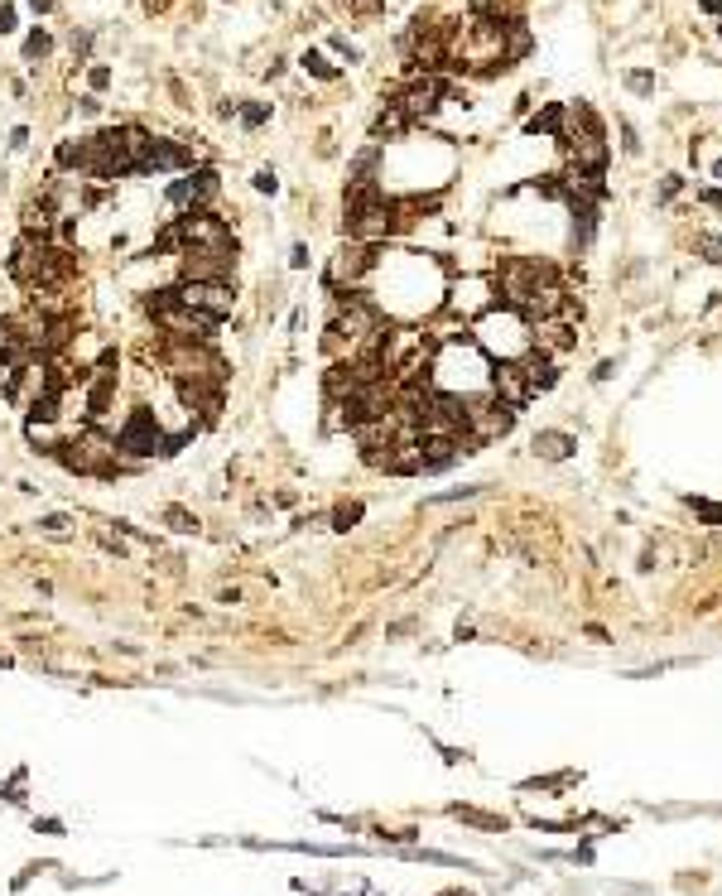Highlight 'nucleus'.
<instances>
[{"instance_id":"f257e3e1","label":"nucleus","mask_w":722,"mask_h":896,"mask_svg":"<svg viewBox=\"0 0 722 896\" xmlns=\"http://www.w3.org/2000/svg\"><path fill=\"white\" fill-rule=\"evenodd\" d=\"M477 347L506 357V362H520L530 352V333H525V323L515 313H486L477 323Z\"/></svg>"},{"instance_id":"f03ea898","label":"nucleus","mask_w":722,"mask_h":896,"mask_svg":"<svg viewBox=\"0 0 722 896\" xmlns=\"http://www.w3.org/2000/svg\"><path fill=\"white\" fill-rule=\"evenodd\" d=\"M501 299H506L510 309H525V299L535 294L539 285H549L554 280V265H544V261H525V256H510L501 261Z\"/></svg>"},{"instance_id":"7ed1b4c3","label":"nucleus","mask_w":722,"mask_h":896,"mask_svg":"<svg viewBox=\"0 0 722 896\" xmlns=\"http://www.w3.org/2000/svg\"><path fill=\"white\" fill-rule=\"evenodd\" d=\"M174 294H179V304L207 313V318H217V323L236 309V285H231V280H183V285H174Z\"/></svg>"},{"instance_id":"20e7f679","label":"nucleus","mask_w":722,"mask_h":896,"mask_svg":"<svg viewBox=\"0 0 722 896\" xmlns=\"http://www.w3.org/2000/svg\"><path fill=\"white\" fill-rule=\"evenodd\" d=\"M183 280H231L236 275V246H188L179 251Z\"/></svg>"},{"instance_id":"39448f33","label":"nucleus","mask_w":722,"mask_h":896,"mask_svg":"<svg viewBox=\"0 0 722 896\" xmlns=\"http://www.w3.org/2000/svg\"><path fill=\"white\" fill-rule=\"evenodd\" d=\"M510 424H515V410H510V405L491 400V395H477V400H467V443L501 438V434H510Z\"/></svg>"},{"instance_id":"423d86ee","label":"nucleus","mask_w":722,"mask_h":896,"mask_svg":"<svg viewBox=\"0 0 722 896\" xmlns=\"http://www.w3.org/2000/svg\"><path fill=\"white\" fill-rule=\"evenodd\" d=\"M116 448L131 453V458H155V453L164 458V434H160V424H155V414L150 410H135L131 419H126V429H121V438H116Z\"/></svg>"},{"instance_id":"0eeeda50","label":"nucleus","mask_w":722,"mask_h":896,"mask_svg":"<svg viewBox=\"0 0 722 896\" xmlns=\"http://www.w3.org/2000/svg\"><path fill=\"white\" fill-rule=\"evenodd\" d=\"M380 265V251L366 241H347L337 256H332V265H327V285H356V280H366V275Z\"/></svg>"},{"instance_id":"6e6552de","label":"nucleus","mask_w":722,"mask_h":896,"mask_svg":"<svg viewBox=\"0 0 722 896\" xmlns=\"http://www.w3.org/2000/svg\"><path fill=\"white\" fill-rule=\"evenodd\" d=\"M174 232H179L183 251L188 246H236L231 227L222 217H212V213H183V217H174Z\"/></svg>"},{"instance_id":"1a4fd4ad","label":"nucleus","mask_w":722,"mask_h":896,"mask_svg":"<svg viewBox=\"0 0 722 896\" xmlns=\"http://www.w3.org/2000/svg\"><path fill=\"white\" fill-rule=\"evenodd\" d=\"M179 400L188 405V414H198V424H212L217 414H222V381L183 376L179 381Z\"/></svg>"},{"instance_id":"9d476101","label":"nucleus","mask_w":722,"mask_h":896,"mask_svg":"<svg viewBox=\"0 0 722 896\" xmlns=\"http://www.w3.org/2000/svg\"><path fill=\"white\" fill-rule=\"evenodd\" d=\"M491 395H496L501 405H510V410H520V405L535 400V395H530V381H525V371H520V362H496V371H491Z\"/></svg>"},{"instance_id":"9b49d317","label":"nucleus","mask_w":722,"mask_h":896,"mask_svg":"<svg viewBox=\"0 0 722 896\" xmlns=\"http://www.w3.org/2000/svg\"><path fill=\"white\" fill-rule=\"evenodd\" d=\"M530 448H535V458H544V462H563V458H573L578 438H573V434H563V429H539Z\"/></svg>"},{"instance_id":"f8f14e48","label":"nucleus","mask_w":722,"mask_h":896,"mask_svg":"<svg viewBox=\"0 0 722 896\" xmlns=\"http://www.w3.org/2000/svg\"><path fill=\"white\" fill-rule=\"evenodd\" d=\"M563 309H568V294H563L554 280H549V285H539L535 294L525 299V313L539 318V323H544V318H554V313H563Z\"/></svg>"},{"instance_id":"ddd939ff","label":"nucleus","mask_w":722,"mask_h":896,"mask_svg":"<svg viewBox=\"0 0 722 896\" xmlns=\"http://www.w3.org/2000/svg\"><path fill=\"white\" fill-rule=\"evenodd\" d=\"M530 347H539V352H568L573 347V328L559 323V318H544L539 333L530 338Z\"/></svg>"},{"instance_id":"4468645a","label":"nucleus","mask_w":722,"mask_h":896,"mask_svg":"<svg viewBox=\"0 0 722 896\" xmlns=\"http://www.w3.org/2000/svg\"><path fill=\"white\" fill-rule=\"evenodd\" d=\"M111 395H116V371H97V381L87 386V419H107Z\"/></svg>"},{"instance_id":"2eb2a0df","label":"nucleus","mask_w":722,"mask_h":896,"mask_svg":"<svg viewBox=\"0 0 722 896\" xmlns=\"http://www.w3.org/2000/svg\"><path fill=\"white\" fill-rule=\"evenodd\" d=\"M520 371H525V381H530V395H539V390H554V381H559L554 362H544V357H520Z\"/></svg>"},{"instance_id":"dca6fc26","label":"nucleus","mask_w":722,"mask_h":896,"mask_svg":"<svg viewBox=\"0 0 722 896\" xmlns=\"http://www.w3.org/2000/svg\"><path fill=\"white\" fill-rule=\"evenodd\" d=\"M563 121H568V107H563V102H554V107H544L539 116H530V121H525V131H530V136H539V131H544V136L559 140V136H563Z\"/></svg>"},{"instance_id":"f3484780","label":"nucleus","mask_w":722,"mask_h":896,"mask_svg":"<svg viewBox=\"0 0 722 896\" xmlns=\"http://www.w3.org/2000/svg\"><path fill=\"white\" fill-rule=\"evenodd\" d=\"M375 164H380V145H366V150H361V155L351 160V169H347L351 179H347V184H351V189H356V184H375V179H371V174H375Z\"/></svg>"},{"instance_id":"a211bd4d","label":"nucleus","mask_w":722,"mask_h":896,"mask_svg":"<svg viewBox=\"0 0 722 896\" xmlns=\"http://www.w3.org/2000/svg\"><path fill=\"white\" fill-rule=\"evenodd\" d=\"M164 525H169V530H174V535H198V516H193V511H188V506H179V501H174V506H164Z\"/></svg>"},{"instance_id":"6ab92c4d","label":"nucleus","mask_w":722,"mask_h":896,"mask_svg":"<svg viewBox=\"0 0 722 896\" xmlns=\"http://www.w3.org/2000/svg\"><path fill=\"white\" fill-rule=\"evenodd\" d=\"M404 126H409V121H404V111H400V107H385V111L371 121V136H375V140H380V136H400Z\"/></svg>"},{"instance_id":"aec40b11","label":"nucleus","mask_w":722,"mask_h":896,"mask_svg":"<svg viewBox=\"0 0 722 896\" xmlns=\"http://www.w3.org/2000/svg\"><path fill=\"white\" fill-rule=\"evenodd\" d=\"M299 68H303L308 78H318V82H332V78H337V68H332V63H327L323 54H313V49H308V54L299 58Z\"/></svg>"},{"instance_id":"412c9836","label":"nucleus","mask_w":722,"mask_h":896,"mask_svg":"<svg viewBox=\"0 0 722 896\" xmlns=\"http://www.w3.org/2000/svg\"><path fill=\"white\" fill-rule=\"evenodd\" d=\"M236 121L246 126V131H260L270 121V102H251V107H236Z\"/></svg>"},{"instance_id":"4be33fe9","label":"nucleus","mask_w":722,"mask_h":896,"mask_svg":"<svg viewBox=\"0 0 722 896\" xmlns=\"http://www.w3.org/2000/svg\"><path fill=\"white\" fill-rule=\"evenodd\" d=\"M361 516H366V506H361V501H342V506L332 511V530H351Z\"/></svg>"},{"instance_id":"5701e85b","label":"nucleus","mask_w":722,"mask_h":896,"mask_svg":"<svg viewBox=\"0 0 722 896\" xmlns=\"http://www.w3.org/2000/svg\"><path fill=\"white\" fill-rule=\"evenodd\" d=\"M49 54H54V39H49L44 29H34V34L25 39V58H49Z\"/></svg>"},{"instance_id":"b1692460","label":"nucleus","mask_w":722,"mask_h":896,"mask_svg":"<svg viewBox=\"0 0 722 896\" xmlns=\"http://www.w3.org/2000/svg\"><path fill=\"white\" fill-rule=\"evenodd\" d=\"M694 251H703V261H713V265L722 261V241H718V237H708V232H698V237H694Z\"/></svg>"},{"instance_id":"393cba45","label":"nucleus","mask_w":722,"mask_h":896,"mask_svg":"<svg viewBox=\"0 0 722 896\" xmlns=\"http://www.w3.org/2000/svg\"><path fill=\"white\" fill-rule=\"evenodd\" d=\"M251 184H255V193H270V198L279 193V179H275V169H255V174H251Z\"/></svg>"},{"instance_id":"a878e982","label":"nucleus","mask_w":722,"mask_h":896,"mask_svg":"<svg viewBox=\"0 0 722 896\" xmlns=\"http://www.w3.org/2000/svg\"><path fill=\"white\" fill-rule=\"evenodd\" d=\"M486 487H462V491H438V496H428L433 506H448V501H467V496H481Z\"/></svg>"},{"instance_id":"bb28decb","label":"nucleus","mask_w":722,"mask_h":896,"mask_svg":"<svg viewBox=\"0 0 722 896\" xmlns=\"http://www.w3.org/2000/svg\"><path fill=\"white\" fill-rule=\"evenodd\" d=\"M68 525H73V516H63V511H54V516H44V520H39V530H44V535H63Z\"/></svg>"},{"instance_id":"cd10ccee","label":"nucleus","mask_w":722,"mask_h":896,"mask_svg":"<svg viewBox=\"0 0 722 896\" xmlns=\"http://www.w3.org/2000/svg\"><path fill=\"white\" fill-rule=\"evenodd\" d=\"M626 87H631V92H655V73H626Z\"/></svg>"},{"instance_id":"c85d7f7f","label":"nucleus","mask_w":722,"mask_h":896,"mask_svg":"<svg viewBox=\"0 0 722 896\" xmlns=\"http://www.w3.org/2000/svg\"><path fill=\"white\" fill-rule=\"evenodd\" d=\"M87 82H92V92L111 87V68H92V73H87Z\"/></svg>"},{"instance_id":"c756f323","label":"nucleus","mask_w":722,"mask_h":896,"mask_svg":"<svg viewBox=\"0 0 722 896\" xmlns=\"http://www.w3.org/2000/svg\"><path fill=\"white\" fill-rule=\"evenodd\" d=\"M679 189H684V179H679V174H665V184H660V198L669 203V198H674Z\"/></svg>"},{"instance_id":"7c9ffc66","label":"nucleus","mask_w":722,"mask_h":896,"mask_svg":"<svg viewBox=\"0 0 722 896\" xmlns=\"http://www.w3.org/2000/svg\"><path fill=\"white\" fill-rule=\"evenodd\" d=\"M289 265H294V270H303V265H308V246H303V241H294V251H289Z\"/></svg>"},{"instance_id":"2f4dec72","label":"nucleus","mask_w":722,"mask_h":896,"mask_svg":"<svg viewBox=\"0 0 722 896\" xmlns=\"http://www.w3.org/2000/svg\"><path fill=\"white\" fill-rule=\"evenodd\" d=\"M10 29H15V10H10V5H0V34H10Z\"/></svg>"},{"instance_id":"473e14b6","label":"nucleus","mask_w":722,"mask_h":896,"mask_svg":"<svg viewBox=\"0 0 722 896\" xmlns=\"http://www.w3.org/2000/svg\"><path fill=\"white\" fill-rule=\"evenodd\" d=\"M78 111H82V116H97V111H102V102H97V97H82Z\"/></svg>"},{"instance_id":"72a5a7b5","label":"nucleus","mask_w":722,"mask_h":896,"mask_svg":"<svg viewBox=\"0 0 722 896\" xmlns=\"http://www.w3.org/2000/svg\"><path fill=\"white\" fill-rule=\"evenodd\" d=\"M698 10L703 15H722V0H698Z\"/></svg>"},{"instance_id":"f704fd0d","label":"nucleus","mask_w":722,"mask_h":896,"mask_svg":"<svg viewBox=\"0 0 722 896\" xmlns=\"http://www.w3.org/2000/svg\"><path fill=\"white\" fill-rule=\"evenodd\" d=\"M467 5H472L477 15H491V5H496V0H467Z\"/></svg>"},{"instance_id":"c9c22d12","label":"nucleus","mask_w":722,"mask_h":896,"mask_svg":"<svg viewBox=\"0 0 722 896\" xmlns=\"http://www.w3.org/2000/svg\"><path fill=\"white\" fill-rule=\"evenodd\" d=\"M58 0H29V10H54Z\"/></svg>"},{"instance_id":"e433bc0d","label":"nucleus","mask_w":722,"mask_h":896,"mask_svg":"<svg viewBox=\"0 0 722 896\" xmlns=\"http://www.w3.org/2000/svg\"><path fill=\"white\" fill-rule=\"evenodd\" d=\"M713 179H718V184H722V160H718V164H713Z\"/></svg>"},{"instance_id":"4c0bfd02","label":"nucleus","mask_w":722,"mask_h":896,"mask_svg":"<svg viewBox=\"0 0 722 896\" xmlns=\"http://www.w3.org/2000/svg\"><path fill=\"white\" fill-rule=\"evenodd\" d=\"M718 34H722V25H718Z\"/></svg>"}]
</instances>
